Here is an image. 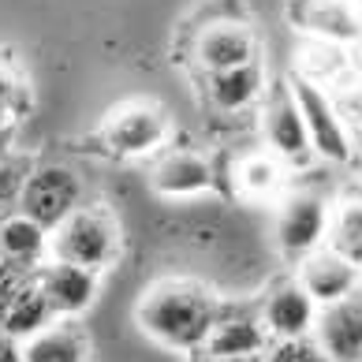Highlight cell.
I'll use <instances>...</instances> for the list:
<instances>
[{"label":"cell","mask_w":362,"mask_h":362,"mask_svg":"<svg viewBox=\"0 0 362 362\" xmlns=\"http://www.w3.org/2000/svg\"><path fill=\"white\" fill-rule=\"evenodd\" d=\"M221 299L206 284L187 276H165L150 284L135 303V325L146 340L160 344L176 355H198L221 317Z\"/></svg>","instance_id":"1"},{"label":"cell","mask_w":362,"mask_h":362,"mask_svg":"<svg viewBox=\"0 0 362 362\" xmlns=\"http://www.w3.org/2000/svg\"><path fill=\"white\" fill-rule=\"evenodd\" d=\"M49 258L105 273L124 258V228L101 202H83L49 232Z\"/></svg>","instance_id":"2"},{"label":"cell","mask_w":362,"mask_h":362,"mask_svg":"<svg viewBox=\"0 0 362 362\" xmlns=\"http://www.w3.org/2000/svg\"><path fill=\"white\" fill-rule=\"evenodd\" d=\"M168 139H172V119L150 98H131L116 105L98 127V146L119 160L153 157L168 146Z\"/></svg>","instance_id":"3"},{"label":"cell","mask_w":362,"mask_h":362,"mask_svg":"<svg viewBox=\"0 0 362 362\" xmlns=\"http://www.w3.org/2000/svg\"><path fill=\"white\" fill-rule=\"evenodd\" d=\"M83 202H86V183L71 165H64V160H34L30 176L23 183L19 213L52 232Z\"/></svg>","instance_id":"4"},{"label":"cell","mask_w":362,"mask_h":362,"mask_svg":"<svg viewBox=\"0 0 362 362\" xmlns=\"http://www.w3.org/2000/svg\"><path fill=\"white\" fill-rule=\"evenodd\" d=\"M288 86H291V98H295V105H299V112H303L314 157L329 160V165H351L355 131L344 124L332 93L325 86H317V83H306V78H299V75H288Z\"/></svg>","instance_id":"5"},{"label":"cell","mask_w":362,"mask_h":362,"mask_svg":"<svg viewBox=\"0 0 362 362\" xmlns=\"http://www.w3.org/2000/svg\"><path fill=\"white\" fill-rule=\"evenodd\" d=\"M325 228H329V198L321 191L295 187V191L280 194L273 235H276V250L288 262H299L310 250L325 247Z\"/></svg>","instance_id":"6"},{"label":"cell","mask_w":362,"mask_h":362,"mask_svg":"<svg viewBox=\"0 0 362 362\" xmlns=\"http://www.w3.org/2000/svg\"><path fill=\"white\" fill-rule=\"evenodd\" d=\"M265 109H262V135H265V150L276 153L288 165V172H303L314 165V146L310 135H306L303 112L291 98L288 78H280L276 86L265 90Z\"/></svg>","instance_id":"7"},{"label":"cell","mask_w":362,"mask_h":362,"mask_svg":"<svg viewBox=\"0 0 362 362\" xmlns=\"http://www.w3.org/2000/svg\"><path fill=\"white\" fill-rule=\"evenodd\" d=\"M191 60H194L198 75L228 71V68H239V64L258 60V34H254L250 19H221V23H206L202 30H194Z\"/></svg>","instance_id":"8"},{"label":"cell","mask_w":362,"mask_h":362,"mask_svg":"<svg viewBox=\"0 0 362 362\" xmlns=\"http://www.w3.org/2000/svg\"><path fill=\"white\" fill-rule=\"evenodd\" d=\"M284 23L299 37H321L347 49L362 42V11L351 0H288Z\"/></svg>","instance_id":"9"},{"label":"cell","mask_w":362,"mask_h":362,"mask_svg":"<svg viewBox=\"0 0 362 362\" xmlns=\"http://www.w3.org/2000/svg\"><path fill=\"white\" fill-rule=\"evenodd\" d=\"M213 187H217V165L202 150H160L150 168V191L168 202L209 194Z\"/></svg>","instance_id":"10"},{"label":"cell","mask_w":362,"mask_h":362,"mask_svg":"<svg viewBox=\"0 0 362 362\" xmlns=\"http://www.w3.org/2000/svg\"><path fill=\"white\" fill-rule=\"evenodd\" d=\"M317 310L321 306L306 295V288L295 276H288L265 291L258 317L269 332V340H306L314 332Z\"/></svg>","instance_id":"11"},{"label":"cell","mask_w":362,"mask_h":362,"mask_svg":"<svg viewBox=\"0 0 362 362\" xmlns=\"http://www.w3.org/2000/svg\"><path fill=\"white\" fill-rule=\"evenodd\" d=\"M310 340L329 362H362V288L317 310Z\"/></svg>","instance_id":"12"},{"label":"cell","mask_w":362,"mask_h":362,"mask_svg":"<svg viewBox=\"0 0 362 362\" xmlns=\"http://www.w3.org/2000/svg\"><path fill=\"white\" fill-rule=\"evenodd\" d=\"M34 280L45 291V299L57 310V317H83L101 291V273L71 265V262H60V258H49L37 265Z\"/></svg>","instance_id":"13"},{"label":"cell","mask_w":362,"mask_h":362,"mask_svg":"<svg viewBox=\"0 0 362 362\" xmlns=\"http://www.w3.org/2000/svg\"><path fill=\"white\" fill-rule=\"evenodd\" d=\"M295 280L306 288V295H310L317 306H329V303H340V299H347V295H355L362 288V269L355 262L340 258L337 250L317 247V250L306 254V258L295 262Z\"/></svg>","instance_id":"14"},{"label":"cell","mask_w":362,"mask_h":362,"mask_svg":"<svg viewBox=\"0 0 362 362\" xmlns=\"http://www.w3.org/2000/svg\"><path fill=\"white\" fill-rule=\"evenodd\" d=\"M265 90H269V78H265L262 60H250V64H239V68H228V71L202 75L206 101L217 112H228V116L254 109V105L265 98Z\"/></svg>","instance_id":"15"},{"label":"cell","mask_w":362,"mask_h":362,"mask_svg":"<svg viewBox=\"0 0 362 362\" xmlns=\"http://www.w3.org/2000/svg\"><path fill=\"white\" fill-rule=\"evenodd\" d=\"M295 71L306 78V83H317L325 90H337L344 83H351L355 78V64H351V52L347 45H337V42H321V37H303L299 49H295Z\"/></svg>","instance_id":"16"},{"label":"cell","mask_w":362,"mask_h":362,"mask_svg":"<svg viewBox=\"0 0 362 362\" xmlns=\"http://www.w3.org/2000/svg\"><path fill=\"white\" fill-rule=\"evenodd\" d=\"M23 362H90V337L78 317H57L19 344Z\"/></svg>","instance_id":"17"},{"label":"cell","mask_w":362,"mask_h":362,"mask_svg":"<svg viewBox=\"0 0 362 362\" xmlns=\"http://www.w3.org/2000/svg\"><path fill=\"white\" fill-rule=\"evenodd\" d=\"M269 347V332H265L258 314H228L221 310V317L213 321L209 337L202 344L198 355L221 358V355H265Z\"/></svg>","instance_id":"18"},{"label":"cell","mask_w":362,"mask_h":362,"mask_svg":"<svg viewBox=\"0 0 362 362\" xmlns=\"http://www.w3.org/2000/svg\"><path fill=\"white\" fill-rule=\"evenodd\" d=\"M325 247L337 250L340 258L355 262L362 269V183L344 187V191L329 202Z\"/></svg>","instance_id":"19"},{"label":"cell","mask_w":362,"mask_h":362,"mask_svg":"<svg viewBox=\"0 0 362 362\" xmlns=\"http://www.w3.org/2000/svg\"><path fill=\"white\" fill-rule=\"evenodd\" d=\"M0 258L37 273V265L49 262V228L11 213L8 221H0Z\"/></svg>","instance_id":"20"},{"label":"cell","mask_w":362,"mask_h":362,"mask_svg":"<svg viewBox=\"0 0 362 362\" xmlns=\"http://www.w3.org/2000/svg\"><path fill=\"white\" fill-rule=\"evenodd\" d=\"M57 321V310L49 306L45 291L37 288V280H30V284H23L16 291V299H11L4 310H0V332H8L11 340H30L34 332H42L45 325H52Z\"/></svg>","instance_id":"21"},{"label":"cell","mask_w":362,"mask_h":362,"mask_svg":"<svg viewBox=\"0 0 362 362\" xmlns=\"http://www.w3.org/2000/svg\"><path fill=\"white\" fill-rule=\"evenodd\" d=\"M235 187H239V194L258 198V202H265V198H280L288 191V165L276 153H269V150L247 153L235 165Z\"/></svg>","instance_id":"22"},{"label":"cell","mask_w":362,"mask_h":362,"mask_svg":"<svg viewBox=\"0 0 362 362\" xmlns=\"http://www.w3.org/2000/svg\"><path fill=\"white\" fill-rule=\"evenodd\" d=\"M34 109L30 83L16 60L0 49V127H19Z\"/></svg>","instance_id":"23"},{"label":"cell","mask_w":362,"mask_h":362,"mask_svg":"<svg viewBox=\"0 0 362 362\" xmlns=\"http://www.w3.org/2000/svg\"><path fill=\"white\" fill-rule=\"evenodd\" d=\"M34 168L30 153L8 150L0 157V221H8L11 213H19V198H23V183Z\"/></svg>","instance_id":"24"},{"label":"cell","mask_w":362,"mask_h":362,"mask_svg":"<svg viewBox=\"0 0 362 362\" xmlns=\"http://www.w3.org/2000/svg\"><path fill=\"white\" fill-rule=\"evenodd\" d=\"M34 280V269H23V265H11V262H4L0 258V310L16 299V291L23 288V284H30Z\"/></svg>","instance_id":"25"},{"label":"cell","mask_w":362,"mask_h":362,"mask_svg":"<svg viewBox=\"0 0 362 362\" xmlns=\"http://www.w3.org/2000/svg\"><path fill=\"white\" fill-rule=\"evenodd\" d=\"M0 362H23L19 340H11L8 332H0Z\"/></svg>","instance_id":"26"},{"label":"cell","mask_w":362,"mask_h":362,"mask_svg":"<svg viewBox=\"0 0 362 362\" xmlns=\"http://www.w3.org/2000/svg\"><path fill=\"white\" fill-rule=\"evenodd\" d=\"M191 362H265V355H221V358H209V355H191Z\"/></svg>","instance_id":"27"},{"label":"cell","mask_w":362,"mask_h":362,"mask_svg":"<svg viewBox=\"0 0 362 362\" xmlns=\"http://www.w3.org/2000/svg\"><path fill=\"white\" fill-rule=\"evenodd\" d=\"M351 168L358 172V180H362V127L355 131V139H351Z\"/></svg>","instance_id":"28"},{"label":"cell","mask_w":362,"mask_h":362,"mask_svg":"<svg viewBox=\"0 0 362 362\" xmlns=\"http://www.w3.org/2000/svg\"><path fill=\"white\" fill-rule=\"evenodd\" d=\"M16 135H19V127H0V157L8 150H16Z\"/></svg>","instance_id":"29"},{"label":"cell","mask_w":362,"mask_h":362,"mask_svg":"<svg viewBox=\"0 0 362 362\" xmlns=\"http://www.w3.org/2000/svg\"><path fill=\"white\" fill-rule=\"evenodd\" d=\"M299 362H329V358H325V355H321V351H317V347H314V351H310V355H306V358H299Z\"/></svg>","instance_id":"30"},{"label":"cell","mask_w":362,"mask_h":362,"mask_svg":"<svg viewBox=\"0 0 362 362\" xmlns=\"http://www.w3.org/2000/svg\"><path fill=\"white\" fill-rule=\"evenodd\" d=\"M351 4H362V0H351Z\"/></svg>","instance_id":"31"}]
</instances>
